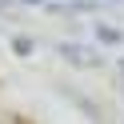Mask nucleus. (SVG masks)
<instances>
[{
	"label": "nucleus",
	"instance_id": "20e7f679",
	"mask_svg": "<svg viewBox=\"0 0 124 124\" xmlns=\"http://www.w3.org/2000/svg\"><path fill=\"white\" fill-rule=\"evenodd\" d=\"M120 64H124V60H120Z\"/></svg>",
	"mask_w": 124,
	"mask_h": 124
},
{
	"label": "nucleus",
	"instance_id": "f257e3e1",
	"mask_svg": "<svg viewBox=\"0 0 124 124\" xmlns=\"http://www.w3.org/2000/svg\"><path fill=\"white\" fill-rule=\"evenodd\" d=\"M60 52H64L68 60H76V64H80V68H96V64H100V56H96V52H92V48H84V44H64V48H60Z\"/></svg>",
	"mask_w": 124,
	"mask_h": 124
},
{
	"label": "nucleus",
	"instance_id": "7ed1b4c3",
	"mask_svg": "<svg viewBox=\"0 0 124 124\" xmlns=\"http://www.w3.org/2000/svg\"><path fill=\"white\" fill-rule=\"evenodd\" d=\"M24 4H40V0H24Z\"/></svg>",
	"mask_w": 124,
	"mask_h": 124
},
{
	"label": "nucleus",
	"instance_id": "f03ea898",
	"mask_svg": "<svg viewBox=\"0 0 124 124\" xmlns=\"http://www.w3.org/2000/svg\"><path fill=\"white\" fill-rule=\"evenodd\" d=\"M100 40H104V44H116V40H120V32H116V28H100Z\"/></svg>",
	"mask_w": 124,
	"mask_h": 124
}]
</instances>
